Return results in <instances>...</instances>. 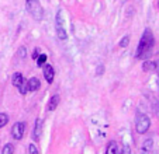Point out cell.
<instances>
[{
	"label": "cell",
	"mask_w": 159,
	"mask_h": 154,
	"mask_svg": "<svg viewBox=\"0 0 159 154\" xmlns=\"http://www.w3.org/2000/svg\"><path fill=\"white\" fill-rule=\"evenodd\" d=\"M153 45H155V39H153V34L149 28L144 31L141 39H139L138 48H137V52H135V56L137 59H145L147 60L148 58L151 56L153 49Z\"/></svg>",
	"instance_id": "obj_1"
},
{
	"label": "cell",
	"mask_w": 159,
	"mask_h": 154,
	"mask_svg": "<svg viewBox=\"0 0 159 154\" xmlns=\"http://www.w3.org/2000/svg\"><path fill=\"white\" fill-rule=\"evenodd\" d=\"M25 9L34 20L39 21L44 17V10H42L39 0H25Z\"/></svg>",
	"instance_id": "obj_2"
},
{
	"label": "cell",
	"mask_w": 159,
	"mask_h": 154,
	"mask_svg": "<svg viewBox=\"0 0 159 154\" xmlns=\"http://www.w3.org/2000/svg\"><path fill=\"white\" fill-rule=\"evenodd\" d=\"M149 127H151V119L148 118V115L141 112L137 113V116H135V130H137V133L139 135L147 133Z\"/></svg>",
	"instance_id": "obj_3"
},
{
	"label": "cell",
	"mask_w": 159,
	"mask_h": 154,
	"mask_svg": "<svg viewBox=\"0 0 159 154\" xmlns=\"http://www.w3.org/2000/svg\"><path fill=\"white\" fill-rule=\"evenodd\" d=\"M25 132V123L24 122H16L11 127V135L16 140H21L23 136H24Z\"/></svg>",
	"instance_id": "obj_4"
},
{
	"label": "cell",
	"mask_w": 159,
	"mask_h": 154,
	"mask_svg": "<svg viewBox=\"0 0 159 154\" xmlns=\"http://www.w3.org/2000/svg\"><path fill=\"white\" fill-rule=\"evenodd\" d=\"M44 70H42V74H44V79L47 80L48 84H52L54 83V79H55V70L51 65H44L42 66Z\"/></svg>",
	"instance_id": "obj_5"
},
{
	"label": "cell",
	"mask_w": 159,
	"mask_h": 154,
	"mask_svg": "<svg viewBox=\"0 0 159 154\" xmlns=\"http://www.w3.org/2000/svg\"><path fill=\"white\" fill-rule=\"evenodd\" d=\"M41 135H42V119L38 118L35 121V125H34V129H33V140L34 142H38L41 139Z\"/></svg>",
	"instance_id": "obj_6"
},
{
	"label": "cell",
	"mask_w": 159,
	"mask_h": 154,
	"mask_svg": "<svg viewBox=\"0 0 159 154\" xmlns=\"http://www.w3.org/2000/svg\"><path fill=\"white\" fill-rule=\"evenodd\" d=\"M59 95L58 94H54L51 98H49L48 101V105H47V111H49V112H52V111H55L58 108V105H59Z\"/></svg>",
	"instance_id": "obj_7"
},
{
	"label": "cell",
	"mask_w": 159,
	"mask_h": 154,
	"mask_svg": "<svg viewBox=\"0 0 159 154\" xmlns=\"http://www.w3.org/2000/svg\"><path fill=\"white\" fill-rule=\"evenodd\" d=\"M27 86H28V92L30 91H37L41 87V81L37 77H31L30 80H27Z\"/></svg>",
	"instance_id": "obj_8"
},
{
	"label": "cell",
	"mask_w": 159,
	"mask_h": 154,
	"mask_svg": "<svg viewBox=\"0 0 159 154\" xmlns=\"http://www.w3.org/2000/svg\"><path fill=\"white\" fill-rule=\"evenodd\" d=\"M24 80H25L24 76H23L20 71H17V73H14V74L11 76V84H13L14 87H17V88L21 86V83H23Z\"/></svg>",
	"instance_id": "obj_9"
},
{
	"label": "cell",
	"mask_w": 159,
	"mask_h": 154,
	"mask_svg": "<svg viewBox=\"0 0 159 154\" xmlns=\"http://www.w3.org/2000/svg\"><path fill=\"white\" fill-rule=\"evenodd\" d=\"M117 153H118L117 142L110 140V142L107 143V147H106V154H117Z\"/></svg>",
	"instance_id": "obj_10"
},
{
	"label": "cell",
	"mask_w": 159,
	"mask_h": 154,
	"mask_svg": "<svg viewBox=\"0 0 159 154\" xmlns=\"http://www.w3.org/2000/svg\"><path fill=\"white\" fill-rule=\"evenodd\" d=\"M152 147H153V140L149 137V139H147L142 143V154H149Z\"/></svg>",
	"instance_id": "obj_11"
},
{
	"label": "cell",
	"mask_w": 159,
	"mask_h": 154,
	"mask_svg": "<svg viewBox=\"0 0 159 154\" xmlns=\"http://www.w3.org/2000/svg\"><path fill=\"white\" fill-rule=\"evenodd\" d=\"M156 69V63L152 62V60H145L142 63V70L144 71H149V70H155Z\"/></svg>",
	"instance_id": "obj_12"
},
{
	"label": "cell",
	"mask_w": 159,
	"mask_h": 154,
	"mask_svg": "<svg viewBox=\"0 0 159 154\" xmlns=\"http://www.w3.org/2000/svg\"><path fill=\"white\" fill-rule=\"evenodd\" d=\"M57 35L59 39H62V41H65L66 38H68V32H66L65 27H57Z\"/></svg>",
	"instance_id": "obj_13"
},
{
	"label": "cell",
	"mask_w": 159,
	"mask_h": 154,
	"mask_svg": "<svg viewBox=\"0 0 159 154\" xmlns=\"http://www.w3.org/2000/svg\"><path fill=\"white\" fill-rule=\"evenodd\" d=\"M2 154H14V146H13L11 143L4 144L3 150H2Z\"/></svg>",
	"instance_id": "obj_14"
},
{
	"label": "cell",
	"mask_w": 159,
	"mask_h": 154,
	"mask_svg": "<svg viewBox=\"0 0 159 154\" xmlns=\"http://www.w3.org/2000/svg\"><path fill=\"white\" fill-rule=\"evenodd\" d=\"M7 123H9V115L4 113V112H2L0 113V129H2L3 126H6Z\"/></svg>",
	"instance_id": "obj_15"
},
{
	"label": "cell",
	"mask_w": 159,
	"mask_h": 154,
	"mask_svg": "<svg viewBox=\"0 0 159 154\" xmlns=\"http://www.w3.org/2000/svg\"><path fill=\"white\" fill-rule=\"evenodd\" d=\"M47 58H48V56H47V55H45V53H41V55H39V56H38V59L35 60V62H37V65H38L39 67H42V66H44L45 63H47Z\"/></svg>",
	"instance_id": "obj_16"
},
{
	"label": "cell",
	"mask_w": 159,
	"mask_h": 154,
	"mask_svg": "<svg viewBox=\"0 0 159 154\" xmlns=\"http://www.w3.org/2000/svg\"><path fill=\"white\" fill-rule=\"evenodd\" d=\"M128 44H129V35H125V36H123V38L120 39L118 46H120V48H125V46H128Z\"/></svg>",
	"instance_id": "obj_17"
},
{
	"label": "cell",
	"mask_w": 159,
	"mask_h": 154,
	"mask_svg": "<svg viewBox=\"0 0 159 154\" xmlns=\"http://www.w3.org/2000/svg\"><path fill=\"white\" fill-rule=\"evenodd\" d=\"M28 153H30V154H39L38 147H37L34 143H31V144L28 146Z\"/></svg>",
	"instance_id": "obj_18"
},
{
	"label": "cell",
	"mask_w": 159,
	"mask_h": 154,
	"mask_svg": "<svg viewBox=\"0 0 159 154\" xmlns=\"http://www.w3.org/2000/svg\"><path fill=\"white\" fill-rule=\"evenodd\" d=\"M25 55H27L25 46H20V49H18V58H25Z\"/></svg>",
	"instance_id": "obj_19"
},
{
	"label": "cell",
	"mask_w": 159,
	"mask_h": 154,
	"mask_svg": "<svg viewBox=\"0 0 159 154\" xmlns=\"http://www.w3.org/2000/svg\"><path fill=\"white\" fill-rule=\"evenodd\" d=\"M121 154H131V147H129L128 144H124V147H123V151H121Z\"/></svg>",
	"instance_id": "obj_20"
},
{
	"label": "cell",
	"mask_w": 159,
	"mask_h": 154,
	"mask_svg": "<svg viewBox=\"0 0 159 154\" xmlns=\"http://www.w3.org/2000/svg\"><path fill=\"white\" fill-rule=\"evenodd\" d=\"M103 73H104V66H103V65H99V66H97V71H96V74H97V76H102Z\"/></svg>",
	"instance_id": "obj_21"
},
{
	"label": "cell",
	"mask_w": 159,
	"mask_h": 154,
	"mask_svg": "<svg viewBox=\"0 0 159 154\" xmlns=\"http://www.w3.org/2000/svg\"><path fill=\"white\" fill-rule=\"evenodd\" d=\"M38 56H39V49H38V48H35V49H34V52H33V59L37 60V59H38Z\"/></svg>",
	"instance_id": "obj_22"
},
{
	"label": "cell",
	"mask_w": 159,
	"mask_h": 154,
	"mask_svg": "<svg viewBox=\"0 0 159 154\" xmlns=\"http://www.w3.org/2000/svg\"><path fill=\"white\" fill-rule=\"evenodd\" d=\"M158 7H159V3H158Z\"/></svg>",
	"instance_id": "obj_23"
}]
</instances>
